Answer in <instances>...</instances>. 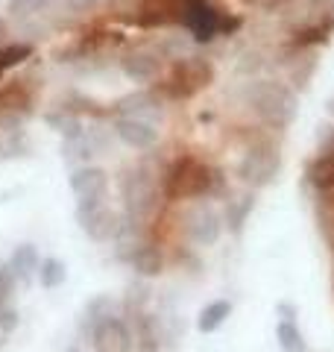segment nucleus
Wrapping results in <instances>:
<instances>
[{
	"label": "nucleus",
	"instance_id": "1",
	"mask_svg": "<svg viewBox=\"0 0 334 352\" xmlns=\"http://www.w3.org/2000/svg\"><path fill=\"white\" fill-rule=\"evenodd\" d=\"M164 203L208 200L223 191V173L194 153H179L159 176Z\"/></svg>",
	"mask_w": 334,
	"mask_h": 352
},
{
	"label": "nucleus",
	"instance_id": "2",
	"mask_svg": "<svg viewBox=\"0 0 334 352\" xmlns=\"http://www.w3.org/2000/svg\"><path fill=\"white\" fill-rule=\"evenodd\" d=\"M243 100H247V106L252 109V115L273 132H285L296 120L299 97L287 82L252 80L247 85V91H243Z\"/></svg>",
	"mask_w": 334,
	"mask_h": 352
},
{
	"label": "nucleus",
	"instance_id": "3",
	"mask_svg": "<svg viewBox=\"0 0 334 352\" xmlns=\"http://www.w3.org/2000/svg\"><path fill=\"white\" fill-rule=\"evenodd\" d=\"M120 200H124V217L132 223L153 226V220L159 217V208L164 203L162 197V182L155 179V173L147 164L129 168L120 179Z\"/></svg>",
	"mask_w": 334,
	"mask_h": 352
},
{
	"label": "nucleus",
	"instance_id": "4",
	"mask_svg": "<svg viewBox=\"0 0 334 352\" xmlns=\"http://www.w3.org/2000/svg\"><path fill=\"white\" fill-rule=\"evenodd\" d=\"M211 82H214V65L203 56H182L170 62V68L159 76L153 91L162 100H191Z\"/></svg>",
	"mask_w": 334,
	"mask_h": 352
},
{
	"label": "nucleus",
	"instance_id": "5",
	"mask_svg": "<svg viewBox=\"0 0 334 352\" xmlns=\"http://www.w3.org/2000/svg\"><path fill=\"white\" fill-rule=\"evenodd\" d=\"M278 173H282V150H278V144H273L270 138L258 135L247 147V153H243V159L238 164L241 182L247 185V188L258 191V188L273 185L278 179Z\"/></svg>",
	"mask_w": 334,
	"mask_h": 352
},
{
	"label": "nucleus",
	"instance_id": "6",
	"mask_svg": "<svg viewBox=\"0 0 334 352\" xmlns=\"http://www.w3.org/2000/svg\"><path fill=\"white\" fill-rule=\"evenodd\" d=\"M179 229L191 247H214L223 235V212L208 200H194L179 217Z\"/></svg>",
	"mask_w": 334,
	"mask_h": 352
},
{
	"label": "nucleus",
	"instance_id": "7",
	"mask_svg": "<svg viewBox=\"0 0 334 352\" xmlns=\"http://www.w3.org/2000/svg\"><path fill=\"white\" fill-rule=\"evenodd\" d=\"M223 15L226 12H220L211 0H182V27L199 44H208L223 36Z\"/></svg>",
	"mask_w": 334,
	"mask_h": 352
},
{
	"label": "nucleus",
	"instance_id": "8",
	"mask_svg": "<svg viewBox=\"0 0 334 352\" xmlns=\"http://www.w3.org/2000/svg\"><path fill=\"white\" fill-rule=\"evenodd\" d=\"M38 264H41V256H38L36 244H18L12 250V256L0 267V285H3L9 294H15L18 288H27V285H32V279L38 276Z\"/></svg>",
	"mask_w": 334,
	"mask_h": 352
},
{
	"label": "nucleus",
	"instance_id": "9",
	"mask_svg": "<svg viewBox=\"0 0 334 352\" xmlns=\"http://www.w3.org/2000/svg\"><path fill=\"white\" fill-rule=\"evenodd\" d=\"M91 352H135V335H132L129 320L120 314H111L100 323L91 335L85 338Z\"/></svg>",
	"mask_w": 334,
	"mask_h": 352
},
{
	"label": "nucleus",
	"instance_id": "10",
	"mask_svg": "<svg viewBox=\"0 0 334 352\" xmlns=\"http://www.w3.org/2000/svg\"><path fill=\"white\" fill-rule=\"evenodd\" d=\"M118 256L120 261H126L132 270H135L138 279H155L162 276L164 267H167V256L159 241L153 238H144L135 241V244H126V247H118Z\"/></svg>",
	"mask_w": 334,
	"mask_h": 352
},
{
	"label": "nucleus",
	"instance_id": "11",
	"mask_svg": "<svg viewBox=\"0 0 334 352\" xmlns=\"http://www.w3.org/2000/svg\"><path fill=\"white\" fill-rule=\"evenodd\" d=\"M76 223H80V229L94 241V244L115 241L118 232H120V214L109 203L76 206Z\"/></svg>",
	"mask_w": 334,
	"mask_h": 352
},
{
	"label": "nucleus",
	"instance_id": "12",
	"mask_svg": "<svg viewBox=\"0 0 334 352\" xmlns=\"http://www.w3.org/2000/svg\"><path fill=\"white\" fill-rule=\"evenodd\" d=\"M71 191L76 197V206H97L109 200V173L97 164H82L71 170Z\"/></svg>",
	"mask_w": 334,
	"mask_h": 352
},
{
	"label": "nucleus",
	"instance_id": "13",
	"mask_svg": "<svg viewBox=\"0 0 334 352\" xmlns=\"http://www.w3.org/2000/svg\"><path fill=\"white\" fill-rule=\"evenodd\" d=\"M129 21L141 30H164L182 24V0H138Z\"/></svg>",
	"mask_w": 334,
	"mask_h": 352
},
{
	"label": "nucleus",
	"instance_id": "14",
	"mask_svg": "<svg viewBox=\"0 0 334 352\" xmlns=\"http://www.w3.org/2000/svg\"><path fill=\"white\" fill-rule=\"evenodd\" d=\"M120 71L132 82H153L164 74V56L155 50H129L120 59Z\"/></svg>",
	"mask_w": 334,
	"mask_h": 352
},
{
	"label": "nucleus",
	"instance_id": "15",
	"mask_svg": "<svg viewBox=\"0 0 334 352\" xmlns=\"http://www.w3.org/2000/svg\"><path fill=\"white\" fill-rule=\"evenodd\" d=\"M111 112H115L118 118H138V120H150V124H155V120L162 118V97L155 91H135V94L120 97Z\"/></svg>",
	"mask_w": 334,
	"mask_h": 352
},
{
	"label": "nucleus",
	"instance_id": "16",
	"mask_svg": "<svg viewBox=\"0 0 334 352\" xmlns=\"http://www.w3.org/2000/svg\"><path fill=\"white\" fill-rule=\"evenodd\" d=\"M334 38V15L329 18H317V21H308V24L296 27L287 38V50L296 53V50H314L320 44H329Z\"/></svg>",
	"mask_w": 334,
	"mask_h": 352
},
{
	"label": "nucleus",
	"instance_id": "17",
	"mask_svg": "<svg viewBox=\"0 0 334 352\" xmlns=\"http://www.w3.org/2000/svg\"><path fill=\"white\" fill-rule=\"evenodd\" d=\"M115 135L132 150H153L159 144V129L150 120L138 118H118L115 120Z\"/></svg>",
	"mask_w": 334,
	"mask_h": 352
},
{
	"label": "nucleus",
	"instance_id": "18",
	"mask_svg": "<svg viewBox=\"0 0 334 352\" xmlns=\"http://www.w3.org/2000/svg\"><path fill=\"white\" fill-rule=\"evenodd\" d=\"M124 311V305H120L118 296H111V294H97L94 300H88L85 308L80 311V320H76V329H80V338L85 340L88 335L94 332V329L106 320V317L111 314H120Z\"/></svg>",
	"mask_w": 334,
	"mask_h": 352
},
{
	"label": "nucleus",
	"instance_id": "19",
	"mask_svg": "<svg viewBox=\"0 0 334 352\" xmlns=\"http://www.w3.org/2000/svg\"><path fill=\"white\" fill-rule=\"evenodd\" d=\"M252 208H255V191L252 188L229 197L226 206H223V226H226L232 235H241L249 214H252Z\"/></svg>",
	"mask_w": 334,
	"mask_h": 352
},
{
	"label": "nucleus",
	"instance_id": "20",
	"mask_svg": "<svg viewBox=\"0 0 334 352\" xmlns=\"http://www.w3.org/2000/svg\"><path fill=\"white\" fill-rule=\"evenodd\" d=\"M305 182H308L317 194L334 191V150L317 153V156L305 164Z\"/></svg>",
	"mask_w": 334,
	"mask_h": 352
},
{
	"label": "nucleus",
	"instance_id": "21",
	"mask_svg": "<svg viewBox=\"0 0 334 352\" xmlns=\"http://www.w3.org/2000/svg\"><path fill=\"white\" fill-rule=\"evenodd\" d=\"M32 100L36 97H32L27 80L9 82L6 88H0V115H27Z\"/></svg>",
	"mask_w": 334,
	"mask_h": 352
},
{
	"label": "nucleus",
	"instance_id": "22",
	"mask_svg": "<svg viewBox=\"0 0 334 352\" xmlns=\"http://www.w3.org/2000/svg\"><path fill=\"white\" fill-rule=\"evenodd\" d=\"M229 317H232V302L229 300H211V302H205L203 308H199L197 332L199 335H214V332H220V329L226 326Z\"/></svg>",
	"mask_w": 334,
	"mask_h": 352
},
{
	"label": "nucleus",
	"instance_id": "23",
	"mask_svg": "<svg viewBox=\"0 0 334 352\" xmlns=\"http://www.w3.org/2000/svg\"><path fill=\"white\" fill-rule=\"evenodd\" d=\"M320 68V59L314 50H296L293 53V62L287 65V80H291V88H299V91H305L314 80V74Z\"/></svg>",
	"mask_w": 334,
	"mask_h": 352
},
{
	"label": "nucleus",
	"instance_id": "24",
	"mask_svg": "<svg viewBox=\"0 0 334 352\" xmlns=\"http://www.w3.org/2000/svg\"><path fill=\"white\" fill-rule=\"evenodd\" d=\"M65 159H68L71 164H76V168H82V164L97 156V150H100V141H94L88 132L82 129L80 135H71V138H65Z\"/></svg>",
	"mask_w": 334,
	"mask_h": 352
},
{
	"label": "nucleus",
	"instance_id": "25",
	"mask_svg": "<svg viewBox=\"0 0 334 352\" xmlns=\"http://www.w3.org/2000/svg\"><path fill=\"white\" fill-rule=\"evenodd\" d=\"M276 344L282 352H308V340L299 320H278L276 323Z\"/></svg>",
	"mask_w": 334,
	"mask_h": 352
},
{
	"label": "nucleus",
	"instance_id": "26",
	"mask_svg": "<svg viewBox=\"0 0 334 352\" xmlns=\"http://www.w3.org/2000/svg\"><path fill=\"white\" fill-rule=\"evenodd\" d=\"M38 285L44 291H56V288H62L65 282H68V264H65L62 258H56V256H50V258H41V264H38Z\"/></svg>",
	"mask_w": 334,
	"mask_h": 352
},
{
	"label": "nucleus",
	"instance_id": "27",
	"mask_svg": "<svg viewBox=\"0 0 334 352\" xmlns=\"http://www.w3.org/2000/svg\"><path fill=\"white\" fill-rule=\"evenodd\" d=\"M317 226H320V235L326 238V244L334 252V191L317 194Z\"/></svg>",
	"mask_w": 334,
	"mask_h": 352
},
{
	"label": "nucleus",
	"instance_id": "28",
	"mask_svg": "<svg viewBox=\"0 0 334 352\" xmlns=\"http://www.w3.org/2000/svg\"><path fill=\"white\" fill-rule=\"evenodd\" d=\"M32 53H36V47L27 41H9L0 47V74L12 71L18 68V65H24L27 59H32Z\"/></svg>",
	"mask_w": 334,
	"mask_h": 352
},
{
	"label": "nucleus",
	"instance_id": "29",
	"mask_svg": "<svg viewBox=\"0 0 334 352\" xmlns=\"http://www.w3.org/2000/svg\"><path fill=\"white\" fill-rule=\"evenodd\" d=\"M18 326H21V314H18V308L6 305L3 311H0V349H3V346L9 344V340L15 338Z\"/></svg>",
	"mask_w": 334,
	"mask_h": 352
},
{
	"label": "nucleus",
	"instance_id": "30",
	"mask_svg": "<svg viewBox=\"0 0 334 352\" xmlns=\"http://www.w3.org/2000/svg\"><path fill=\"white\" fill-rule=\"evenodd\" d=\"M50 6V0H9V15L12 18H32L44 12V9Z\"/></svg>",
	"mask_w": 334,
	"mask_h": 352
},
{
	"label": "nucleus",
	"instance_id": "31",
	"mask_svg": "<svg viewBox=\"0 0 334 352\" xmlns=\"http://www.w3.org/2000/svg\"><path fill=\"white\" fill-rule=\"evenodd\" d=\"M103 0H62V6L68 9V12L80 15V12H91V9H97Z\"/></svg>",
	"mask_w": 334,
	"mask_h": 352
},
{
	"label": "nucleus",
	"instance_id": "32",
	"mask_svg": "<svg viewBox=\"0 0 334 352\" xmlns=\"http://www.w3.org/2000/svg\"><path fill=\"white\" fill-rule=\"evenodd\" d=\"M326 132H320V153L334 150V126H322Z\"/></svg>",
	"mask_w": 334,
	"mask_h": 352
},
{
	"label": "nucleus",
	"instance_id": "33",
	"mask_svg": "<svg viewBox=\"0 0 334 352\" xmlns=\"http://www.w3.org/2000/svg\"><path fill=\"white\" fill-rule=\"evenodd\" d=\"M276 314H278V320H296V317H299V311H296L291 302H278L276 305Z\"/></svg>",
	"mask_w": 334,
	"mask_h": 352
},
{
	"label": "nucleus",
	"instance_id": "34",
	"mask_svg": "<svg viewBox=\"0 0 334 352\" xmlns=\"http://www.w3.org/2000/svg\"><path fill=\"white\" fill-rule=\"evenodd\" d=\"M291 3H296V0H258V6L267 9V12H273V9H285Z\"/></svg>",
	"mask_w": 334,
	"mask_h": 352
},
{
	"label": "nucleus",
	"instance_id": "35",
	"mask_svg": "<svg viewBox=\"0 0 334 352\" xmlns=\"http://www.w3.org/2000/svg\"><path fill=\"white\" fill-rule=\"evenodd\" d=\"M9 296H12V294H9V291L3 288V285H0V311L6 308V300H9Z\"/></svg>",
	"mask_w": 334,
	"mask_h": 352
},
{
	"label": "nucleus",
	"instance_id": "36",
	"mask_svg": "<svg viewBox=\"0 0 334 352\" xmlns=\"http://www.w3.org/2000/svg\"><path fill=\"white\" fill-rule=\"evenodd\" d=\"M6 44V21H0V47Z\"/></svg>",
	"mask_w": 334,
	"mask_h": 352
},
{
	"label": "nucleus",
	"instance_id": "37",
	"mask_svg": "<svg viewBox=\"0 0 334 352\" xmlns=\"http://www.w3.org/2000/svg\"><path fill=\"white\" fill-rule=\"evenodd\" d=\"M65 352H85V349H82L80 344H71V346H68V349H65Z\"/></svg>",
	"mask_w": 334,
	"mask_h": 352
},
{
	"label": "nucleus",
	"instance_id": "38",
	"mask_svg": "<svg viewBox=\"0 0 334 352\" xmlns=\"http://www.w3.org/2000/svg\"><path fill=\"white\" fill-rule=\"evenodd\" d=\"M329 115L334 118V97H331V100H329Z\"/></svg>",
	"mask_w": 334,
	"mask_h": 352
},
{
	"label": "nucleus",
	"instance_id": "39",
	"mask_svg": "<svg viewBox=\"0 0 334 352\" xmlns=\"http://www.w3.org/2000/svg\"><path fill=\"white\" fill-rule=\"evenodd\" d=\"M243 3H255V6H258V0H243Z\"/></svg>",
	"mask_w": 334,
	"mask_h": 352
},
{
	"label": "nucleus",
	"instance_id": "40",
	"mask_svg": "<svg viewBox=\"0 0 334 352\" xmlns=\"http://www.w3.org/2000/svg\"><path fill=\"white\" fill-rule=\"evenodd\" d=\"M331 288H334V273H331Z\"/></svg>",
	"mask_w": 334,
	"mask_h": 352
},
{
	"label": "nucleus",
	"instance_id": "41",
	"mask_svg": "<svg viewBox=\"0 0 334 352\" xmlns=\"http://www.w3.org/2000/svg\"><path fill=\"white\" fill-rule=\"evenodd\" d=\"M0 76H3V74H0Z\"/></svg>",
	"mask_w": 334,
	"mask_h": 352
}]
</instances>
